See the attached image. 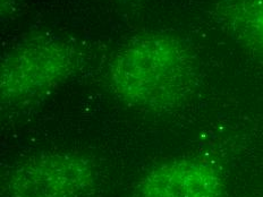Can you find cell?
<instances>
[{
  "label": "cell",
  "instance_id": "cell-1",
  "mask_svg": "<svg viewBox=\"0 0 263 197\" xmlns=\"http://www.w3.org/2000/svg\"><path fill=\"white\" fill-rule=\"evenodd\" d=\"M109 83L116 96L129 106L167 111L179 107L195 90L194 60L173 36H143L117 54Z\"/></svg>",
  "mask_w": 263,
  "mask_h": 197
},
{
  "label": "cell",
  "instance_id": "cell-2",
  "mask_svg": "<svg viewBox=\"0 0 263 197\" xmlns=\"http://www.w3.org/2000/svg\"><path fill=\"white\" fill-rule=\"evenodd\" d=\"M76 63L74 50L62 41H33L16 49L2 64V100L23 102L42 95L67 78Z\"/></svg>",
  "mask_w": 263,
  "mask_h": 197
},
{
  "label": "cell",
  "instance_id": "cell-3",
  "mask_svg": "<svg viewBox=\"0 0 263 197\" xmlns=\"http://www.w3.org/2000/svg\"><path fill=\"white\" fill-rule=\"evenodd\" d=\"M95 184L91 163L66 153L42 154L18 166L6 180L9 197H83Z\"/></svg>",
  "mask_w": 263,
  "mask_h": 197
},
{
  "label": "cell",
  "instance_id": "cell-4",
  "mask_svg": "<svg viewBox=\"0 0 263 197\" xmlns=\"http://www.w3.org/2000/svg\"><path fill=\"white\" fill-rule=\"evenodd\" d=\"M140 190L143 197H222L223 182L210 163L176 160L152 169Z\"/></svg>",
  "mask_w": 263,
  "mask_h": 197
},
{
  "label": "cell",
  "instance_id": "cell-5",
  "mask_svg": "<svg viewBox=\"0 0 263 197\" xmlns=\"http://www.w3.org/2000/svg\"><path fill=\"white\" fill-rule=\"evenodd\" d=\"M221 17L237 39L263 56V0H227Z\"/></svg>",
  "mask_w": 263,
  "mask_h": 197
}]
</instances>
